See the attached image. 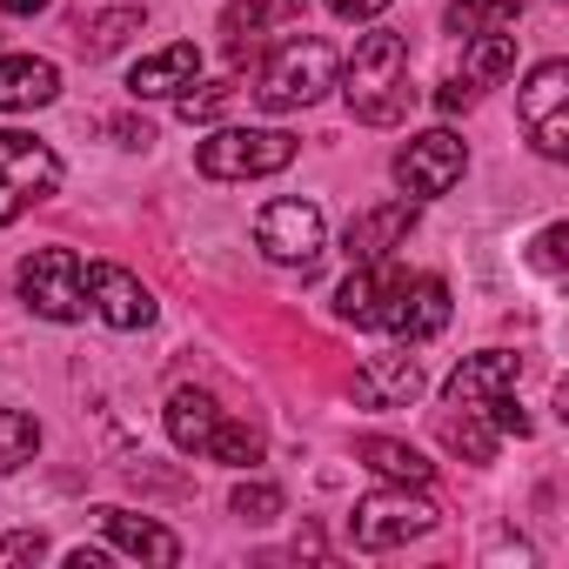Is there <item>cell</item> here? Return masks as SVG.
<instances>
[{
    "label": "cell",
    "instance_id": "6da1fadb",
    "mask_svg": "<svg viewBox=\"0 0 569 569\" xmlns=\"http://www.w3.org/2000/svg\"><path fill=\"white\" fill-rule=\"evenodd\" d=\"M336 88H342V101H349L356 121L396 128V121L409 114V41L389 34V28L362 34L356 54H349V68L336 74Z\"/></svg>",
    "mask_w": 569,
    "mask_h": 569
},
{
    "label": "cell",
    "instance_id": "7a4b0ae2",
    "mask_svg": "<svg viewBox=\"0 0 569 569\" xmlns=\"http://www.w3.org/2000/svg\"><path fill=\"white\" fill-rule=\"evenodd\" d=\"M336 74H342V61H336L329 41H289V48L268 54L254 94H261L268 114H296V108H316V101L336 88Z\"/></svg>",
    "mask_w": 569,
    "mask_h": 569
},
{
    "label": "cell",
    "instance_id": "3957f363",
    "mask_svg": "<svg viewBox=\"0 0 569 569\" xmlns=\"http://www.w3.org/2000/svg\"><path fill=\"white\" fill-rule=\"evenodd\" d=\"M296 134L281 128H214L201 148H194V168L208 181H261V174H281L296 161Z\"/></svg>",
    "mask_w": 569,
    "mask_h": 569
},
{
    "label": "cell",
    "instance_id": "277c9868",
    "mask_svg": "<svg viewBox=\"0 0 569 569\" xmlns=\"http://www.w3.org/2000/svg\"><path fill=\"white\" fill-rule=\"evenodd\" d=\"M54 188H61V154L28 128H0V228L21 221Z\"/></svg>",
    "mask_w": 569,
    "mask_h": 569
},
{
    "label": "cell",
    "instance_id": "5b68a950",
    "mask_svg": "<svg viewBox=\"0 0 569 569\" xmlns=\"http://www.w3.org/2000/svg\"><path fill=\"white\" fill-rule=\"evenodd\" d=\"M429 529H436V502H429L422 489H409V482L362 496L356 516H349V542L369 549V556H376V549H402V542H416V536H429Z\"/></svg>",
    "mask_w": 569,
    "mask_h": 569
},
{
    "label": "cell",
    "instance_id": "8992f818",
    "mask_svg": "<svg viewBox=\"0 0 569 569\" xmlns=\"http://www.w3.org/2000/svg\"><path fill=\"white\" fill-rule=\"evenodd\" d=\"M21 302L41 322H81L88 289H81V254L74 248H34L21 261Z\"/></svg>",
    "mask_w": 569,
    "mask_h": 569
},
{
    "label": "cell",
    "instance_id": "52a82bcc",
    "mask_svg": "<svg viewBox=\"0 0 569 569\" xmlns=\"http://www.w3.org/2000/svg\"><path fill=\"white\" fill-rule=\"evenodd\" d=\"M329 228H322V208L316 201H268L254 214V248L274 261V268H309L322 254Z\"/></svg>",
    "mask_w": 569,
    "mask_h": 569
},
{
    "label": "cell",
    "instance_id": "ba28073f",
    "mask_svg": "<svg viewBox=\"0 0 569 569\" xmlns=\"http://www.w3.org/2000/svg\"><path fill=\"white\" fill-rule=\"evenodd\" d=\"M522 128L536 141V154L562 161L569 154V61H542L529 81H522Z\"/></svg>",
    "mask_w": 569,
    "mask_h": 569
},
{
    "label": "cell",
    "instance_id": "9c48e42d",
    "mask_svg": "<svg viewBox=\"0 0 569 569\" xmlns=\"http://www.w3.org/2000/svg\"><path fill=\"white\" fill-rule=\"evenodd\" d=\"M462 168H469V148H462L449 128H429V134H416V141L396 154V181H402L409 201H436V194H449V188L462 181Z\"/></svg>",
    "mask_w": 569,
    "mask_h": 569
},
{
    "label": "cell",
    "instance_id": "30bf717a",
    "mask_svg": "<svg viewBox=\"0 0 569 569\" xmlns=\"http://www.w3.org/2000/svg\"><path fill=\"white\" fill-rule=\"evenodd\" d=\"M376 329H389L396 342H429L449 329V281L442 274H402L396 296L382 302Z\"/></svg>",
    "mask_w": 569,
    "mask_h": 569
},
{
    "label": "cell",
    "instance_id": "8fae6325",
    "mask_svg": "<svg viewBox=\"0 0 569 569\" xmlns=\"http://www.w3.org/2000/svg\"><path fill=\"white\" fill-rule=\"evenodd\" d=\"M81 289H88V309L108 322V329H148L154 322V296L141 289V274H128L121 261H94L81 268Z\"/></svg>",
    "mask_w": 569,
    "mask_h": 569
},
{
    "label": "cell",
    "instance_id": "7c38bea8",
    "mask_svg": "<svg viewBox=\"0 0 569 569\" xmlns=\"http://www.w3.org/2000/svg\"><path fill=\"white\" fill-rule=\"evenodd\" d=\"M409 228H416V201H409V194H402V201H376V208H362V214L349 221V234H342L349 268H362V261H389V254L409 241Z\"/></svg>",
    "mask_w": 569,
    "mask_h": 569
},
{
    "label": "cell",
    "instance_id": "4fadbf2b",
    "mask_svg": "<svg viewBox=\"0 0 569 569\" xmlns=\"http://www.w3.org/2000/svg\"><path fill=\"white\" fill-rule=\"evenodd\" d=\"M522 382V356H509V349H482V356H462L456 362V376H449V409H489L496 396H509Z\"/></svg>",
    "mask_w": 569,
    "mask_h": 569
},
{
    "label": "cell",
    "instance_id": "5bb4252c",
    "mask_svg": "<svg viewBox=\"0 0 569 569\" xmlns=\"http://www.w3.org/2000/svg\"><path fill=\"white\" fill-rule=\"evenodd\" d=\"M422 396V362L409 349H389V356H369L356 369V402L362 409H402Z\"/></svg>",
    "mask_w": 569,
    "mask_h": 569
},
{
    "label": "cell",
    "instance_id": "9a60e30c",
    "mask_svg": "<svg viewBox=\"0 0 569 569\" xmlns=\"http://www.w3.org/2000/svg\"><path fill=\"white\" fill-rule=\"evenodd\" d=\"M94 516H101V529H108V542H114L121 556L154 562V569H174V562H181V536H174V529H161V522H148V516H134V509H121V502H108V509H94Z\"/></svg>",
    "mask_w": 569,
    "mask_h": 569
},
{
    "label": "cell",
    "instance_id": "2e32d148",
    "mask_svg": "<svg viewBox=\"0 0 569 569\" xmlns=\"http://www.w3.org/2000/svg\"><path fill=\"white\" fill-rule=\"evenodd\" d=\"M194 74H201V48H194V41H174V48H161V54H141V61H134L128 94H134V101H174Z\"/></svg>",
    "mask_w": 569,
    "mask_h": 569
},
{
    "label": "cell",
    "instance_id": "e0dca14e",
    "mask_svg": "<svg viewBox=\"0 0 569 569\" xmlns=\"http://www.w3.org/2000/svg\"><path fill=\"white\" fill-rule=\"evenodd\" d=\"M61 94V68L41 54H8L0 61V114H34Z\"/></svg>",
    "mask_w": 569,
    "mask_h": 569
},
{
    "label": "cell",
    "instance_id": "ac0fdd59",
    "mask_svg": "<svg viewBox=\"0 0 569 569\" xmlns=\"http://www.w3.org/2000/svg\"><path fill=\"white\" fill-rule=\"evenodd\" d=\"M396 268H382V261H362V268H349V281L336 289V316L342 322H362V329H376V316H382V302L396 296Z\"/></svg>",
    "mask_w": 569,
    "mask_h": 569
},
{
    "label": "cell",
    "instance_id": "d6986e66",
    "mask_svg": "<svg viewBox=\"0 0 569 569\" xmlns=\"http://www.w3.org/2000/svg\"><path fill=\"white\" fill-rule=\"evenodd\" d=\"M214 422H221V402H214L208 389H174V396H168V442H174V449L201 456L208 436H214Z\"/></svg>",
    "mask_w": 569,
    "mask_h": 569
},
{
    "label": "cell",
    "instance_id": "ffe728a7",
    "mask_svg": "<svg viewBox=\"0 0 569 569\" xmlns=\"http://www.w3.org/2000/svg\"><path fill=\"white\" fill-rule=\"evenodd\" d=\"M356 456H362L376 476H389V482H409V489H429V476H436V462H429L422 449L396 442V436H362V442H356Z\"/></svg>",
    "mask_w": 569,
    "mask_h": 569
},
{
    "label": "cell",
    "instance_id": "44dd1931",
    "mask_svg": "<svg viewBox=\"0 0 569 569\" xmlns=\"http://www.w3.org/2000/svg\"><path fill=\"white\" fill-rule=\"evenodd\" d=\"M529 0H449V34H509Z\"/></svg>",
    "mask_w": 569,
    "mask_h": 569
},
{
    "label": "cell",
    "instance_id": "7402d4cb",
    "mask_svg": "<svg viewBox=\"0 0 569 569\" xmlns=\"http://www.w3.org/2000/svg\"><path fill=\"white\" fill-rule=\"evenodd\" d=\"M516 68V34H469V54H462V81L482 94L489 81H502Z\"/></svg>",
    "mask_w": 569,
    "mask_h": 569
},
{
    "label": "cell",
    "instance_id": "603a6c76",
    "mask_svg": "<svg viewBox=\"0 0 569 569\" xmlns=\"http://www.w3.org/2000/svg\"><path fill=\"white\" fill-rule=\"evenodd\" d=\"M141 8H108V14H94V21H81V48H88V61H108L114 48H128V34H141Z\"/></svg>",
    "mask_w": 569,
    "mask_h": 569
},
{
    "label": "cell",
    "instance_id": "cb8c5ba5",
    "mask_svg": "<svg viewBox=\"0 0 569 569\" xmlns=\"http://www.w3.org/2000/svg\"><path fill=\"white\" fill-rule=\"evenodd\" d=\"M436 436H442V449H456V456H469V462H489V456H496V429H489V416H482V409L442 416V422H436Z\"/></svg>",
    "mask_w": 569,
    "mask_h": 569
},
{
    "label": "cell",
    "instance_id": "d4e9b609",
    "mask_svg": "<svg viewBox=\"0 0 569 569\" xmlns=\"http://www.w3.org/2000/svg\"><path fill=\"white\" fill-rule=\"evenodd\" d=\"M41 456V422L28 409H0V476H14Z\"/></svg>",
    "mask_w": 569,
    "mask_h": 569
},
{
    "label": "cell",
    "instance_id": "484cf974",
    "mask_svg": "<svg viewBox=\"0 0 569 569\" xmlns=\"http://www.w3.org/2000/svg\"><path fill=\"white\" fill-rule=\"evenodd\" d=\"M201 456H214V462H228V469H254V462H261V429H248V422L221 416Z\"/></svg>",
    "mask_w": 569,
    "mask_h": 569
},
{
    "label": "cell",
    "instance_id": "4316f807",
    "mask_svg": "<svg viewBox=\"0 0 569 569\" xmlns=\"http://www.w3.org/2000/svg\"><path fill=\"white\" fill-rule=\"evenodd\" d=\"M261 28H268V14L254 8V0H234V8L221 14V34H228V61L241 68L254 48H261Z\"/></svg>",
    "mask_w": 569,
    "mask_h": 569
},
{
    "label": "cell",
    "instance_id": "83f0119b",
    "mask_svg": "<svg viewBox=\"0 0 569 569\" xmlns=\"http://www.w3.org/2000/svg\"><path fill=\"white\" fill-rule=\"evenodd\" d=\"M228 509H234L241 522H254V529H261V522H274V516L289 509V502H281V489H274V482H234Z\"/></svg>",
    "mask_w": 569,
    "mask_h": 569
},
{
    "label": "cell",
    "instance_id": "f1b7e54d",
    "mask_svg": "<svg viewBox=\"0 0 569 569\" xmlns=\"http://www.w3.org/2000/svg\"><path fill=\"white\" fill-rule=\"evenodd\" d=\"M228 101H234V81H208V88H194V81H188V88L174 94V108H181V121H188V128H194V121H214Z\"/></svg>",
    "mask_w": 569,
    "mask_h": 569
},
{
    "label": "cell",
    "instance_id": "f546056e",
    "mask_svg": "<svg viewBox=\"0 0 569 569\" xmlns=\"http://www.w3.org/2000/svg\"><path fill=\"white\" fill-rule=\"evenodd\" d=\"M41 556H48V536H41V529H14V536H0V569H14V562H21V569H34Z\"/></svg>",
    "mask_w": 569,
    "mask_h": 569
},
{
    "label": "cell",
    "instance_id": "4dcf8cb0",
    "mask_svg": "<svg viewBox=\"0 0 569 569\" xmlns=\"http://www.w3.org/2000/svg\"><path fill=\"white\" fill-rule=\"evenodd\" d=\"M542 274H562V261H569V228L562 221H549L542 234H536V254H529Z\"/></svg>",
    "mask_w": 569,
    "mask_h": 569
},
{
    "label": "cell",
    "instance_id": "1f68e13d",
    "mask_svg": "<svg viewBox=\"0 0 569 569\" xmlns=\"http://www.w3.org/2000/svg\"><path fill=\"white\" fill-rule=\"evenodd\" d=\"M382 8H396V0H329V14H336V21H376Z\"/></svg>",
    "mask_w": 569,
    "mask_h": 569
},
{
    "label": "cell",
    "instance_id": "d6a6232c",
    "mask_svg": "<svg viewBox=\"0 0 569 569\" xmlns=\"http://www.w3.org/2000/svg\"><path fill=\"white\" fill-rule=\"evenodd\" d=\"M108 134H114L121 148H148V141H154V128H148V121H128V114H121V121H108Z\"/></svg>",
    "mask_w": 569,
    "mask_h": 569
},
{
    "label": "cell",
    "instance_id": "836d02e7",
    "mask_svg": "<svg viewBox=\"0 0 569 569\" xmlns=\"http://www.w3.org/2000/svg\"><path fill=\"white\" fill-rule=\"evenodd\" d=\"M469 101H476V88H469L462 74H456V81H442V94H436V108H442V114H456V108H469Z\"/></svg>",
    "mask_w": 569,
    "mask_h": 569
},
{
    "label": "cell",
    "instance_id": "e575fe53",
    "mask_svg": "<svg viewBox=\"0 0 569 569\" xmlns=\"http://www.w3.org/2000/svg\"><path fill=\"white\" fill-rule=\"evenodd\" d=\"M254 8H261L268 21H289V14H302V8H309V0H254Z\"/></svg>",
    "mask_w": 569,
    "mask_h": 569
},
{
    "label": "cell",
    "instance_id": "d590c367",
    "mask_svg": "<svg viewBox=\"0 0 569 569\" xmlns=\"http://www.w3.org/2000/svg\"><path fill=\"white\" fill-rule=\"evenodd\" d=\"M68 569H108V549H74Z\"/></svg>",
    "mask_w": 569,
    "mask_h": 569
},
{
    "label": "cell",
    "instance_id": "8d00e7d4",
    "mask_svg": "<svg viewBox=\"0 0 569 569\" xmlns=\"http://www.w3.org/2000/svg\"><path fill=\"white\" fill-rule=\"evenodd\" d=\"M48 0H0V14H14V21H28V14H41Z\"/></svg>",
    "mask_w": 569,
    "mask_h": 569
}]
</instances>
